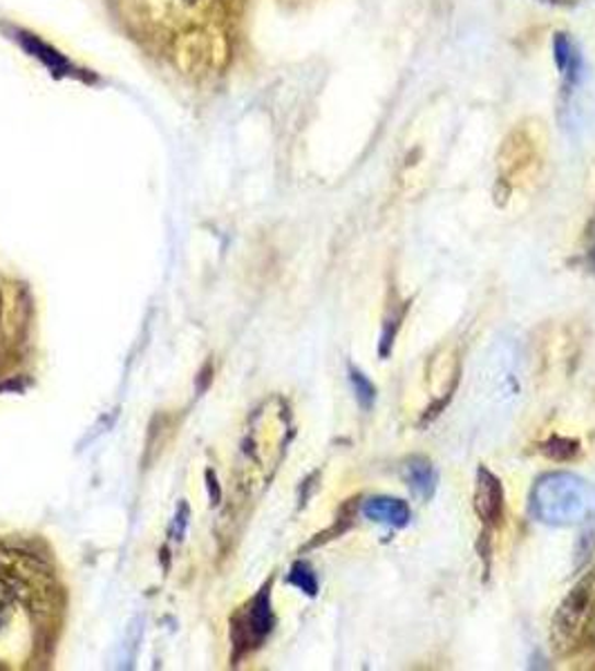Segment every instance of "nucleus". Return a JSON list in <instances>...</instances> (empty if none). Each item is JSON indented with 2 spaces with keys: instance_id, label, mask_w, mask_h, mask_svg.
Instances as JSON below:
<instances>
[{
  "instance_id": "f257e3e1",
  "label": "nucleus",
  "mask_w": 595,
  "mask_h": 671,
  "mask_svg": "<svg viewBox=\"0 0 595 671\" xmlns=\"http://www.w3.org/2000/svg\"><path fill=\"white\" fill-rule=\"evenodd\" d=\"M535 522L547 526H577L595 520V484L573 473H547L528 497Z\"/></svg>"
},
{
  "instance_id": "4468645a",
  "label": "nucleus",
  "mask_w": 595,
  "mask_h": 671,
  "mask_svg": "<svg viewBox=\"0 0 595 671\" xmlns=\"http://www.w3.org/2000/svg\"><path fill=\"white\" fill-rule=\"evenodd\" d=\"M545 3H553V5H573L577 0H545Z\"/></svg>"
},
{
  "instance_id": "0eeeda50",
  "label": "nucleus",
  "mask_w": 595,
  "mask_h": 671,
  "mask_svg": "<svg viewBox=\"0 0 595 671\" xmlns=\"http://www.w3.org/2000/svg\"><path fill=\"white\" fill-rule=\"evenodd\" d=\"M247 642L255 645L268 636V632L274 629V611H272V598H268V589L264 587L260 595L253 600L249 615H247Z\"/></svg>"
},
{
  "instance_id": "39448f33",
  "label": "nucleus",
  "mask_w": 595,
  "mask_h": 671,
  "mask_svg": "<svg viewBox=\"0 0 595 671\" xmlns=\"http://www.w3.org/2000/svg\"><path fill=\"white\" fill-rule=\"evenodd\" d=\"M361 513L374 524H386L392 528H405L412 520V511L408 507V501L399 497H390V494L369 497L363 503Z\"/></svg>"
},
{
  "instance_id": "9d476101",
  "label": "nucleus",
  "mask_w": 595,
  "mask_h": 671,
  "mask_svg": "<svg viewBox=\"0 0 595 671\" xmlns=\"http://www.w3.org/2000/svg\"><path fill=\"white\" fill-rule=\"evenodd\" d=\"M539 451H542V455H547L553 462H573L582 453V443L571 436L553 434L547 441L539 443Z\"/></svg>"
},
{
  "instance_id": "9b49d317",
  "label": "nucleus",
  "mask_w": 595,
  "mask_h": 671,
  "mask_svg": "<svg viewBox=\"0 0 595 671\" xmlns=\"http://www.w3.org/2000/svg\"><path fill=\"white\" fill-rule=\"evenodd\" d=\"M347 374H350V385H352V389H354V397H356L358 406H361L363 410H371L374 403H376V397H378L376 385L369 380V376H367L365 372H361V369L354 367V365H350Z\"/></svg>"
},
{
  "instance_id": "20e7f679",
  "label": "nucleus",
  "mask_w": 595,
  "mask_h": 671,
  "mask_svg": "<svg viewBox=\"0 0 595 671\" xmlns=\"http://www.w3.org/2000/svg\"><path fill=\"white\" fill-rule=\"evenodd\" d=\"M472 503H474L477 518L481 520L483 533L491 535L495 528H500L504 520V511H506V494H504V486L500 477L485 466L477 470Z\"/></svg>"
},
{
  "instance_id": "f8f14e48",
  "label": "nucleus",
  "mask_w": 595,
  "mask_h": 671,
  "mask_svg": "<svg viewBox=\"0 0 595 671\" xmlns=\"http://www.w3.org/2000/svg\"><path fill=\"white\" fill-rule=\"evenodd\" d=\"M289 582H291L294 587H298V589H300L302 593H307V595H316V593H318L316 573H313L311 567L305 565V562H298V565L291 569Z\"/></svg>"
},
{
  "instance_id": "6e6552de",
  "label": "nucleus",
  "mask_w": 595,
  "mask_h": 671,
  "mask_svg": "<svg viewBox=\"0 0 595 671\" xmlns=\"http://www.w3.org/2000/svg\"><path fill=\"white\" fill-rule=\"evenodd\" d=\"M408 307H410V300L408 303H397L388 309V314L384 318V327H381V341H378V356H381V359H388L392 354V348L397 343V336L401 331Z\"/></svg>"
},
{
  "instance_id": "ddd939ff",
  "label": "nucleus",
  "mask_w": 595,
  "mask_h": 671,
  "mask_svg": "<svg viewBox=\"0 0 595 671\" xmlns=\"http://www.w3.org/2000/svg\"><path fill=\"white\" fill-rule=\"evenodd\" d=\"M593 553H595V526L591 524V526L577 537V546H575V565H577V569H582V567L588 562Z\"/></svg>"
},
{
  "instance_id": "423d86ee",
  "label": "nucleus",
  "mask_w": 595,
  "mask_h": 671,
  "mask_svg": "<svg viewBox=\"0 0 595 671\" xmlns=\"http://www.w3.org/2000/svg\"><path fill=\"white\" fill-rule=\"evenodd\" d=\"M401 473H403V479H405L408 488L416 497H421L423 501L435 497V492H437V470L427 457H421V455L408 457L403 462Z\"/></svg>"
},
{
  "instance_id": "7ed1b4c3",
  "label": "nucleus",
  "mask_w": 595,
  "mask_h": 671,
  "mask_svg": "<svg viewBox=\"0 0 595 671\" xmlns=\"http://www.w3.org/2000/svg\"><path fill=\"white\" fill-rule=\"evenodd\" d=\"M0 580L25 602H41L52 589L49 571L38 559L16 550L0 553Z\"/></svg>"
},
{
  "instance_id": "f03ea898",
  "label": "nucleus",
  "mask_w": 595,
  "mask_h": 671,
  "mask_svg": "<svg viewBox=\"0 0 595 671\" xmlns=\"http://www.w3.org/2000/svg\"><path fill=\"white\" fill-rule=\"evenodd\" d=\"M595 618V567L560 602L551 621V640L558 651L573 649Z\"/></svg>"
},
{
  "instance_id": "1a4fd4ad",
  "label": "nucleus",
  "mask_w": 595,
  "mask_h": 671,
  "mask_svg": "<svg viewBox=\"0 0 595 671\" xmlns=\"http://www.w3.org/2000/svg\"><path fill=\"white\" fill-rule=\"evenodd\" d=\"M553 52H556V66L558 70L564 75L567 83L573 86L577 81V68H580V59L573 41L567 34H556L553 41Z\"/></svg>"
}]
</instances>
